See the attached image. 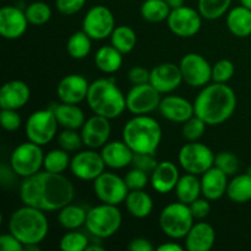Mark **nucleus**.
Instances as JSON below:
<instances>
[{
	"label": "nucleus",
	"instance_id": "f257e3e1",
	"mask_svg": "<svg viewBox=\"0 0 251 251\" xmlns=\"http://www.w3.org/2000/svg\"><path fill=\"white\" fill-rule=\"evenodd\" d=\"M75 196L73 183L63 173L44 171L25 178L20 188L24 205L39 208L44 212L59 211L71 203Z\"/></svg>",
	"mask_w": 251,
	"mask_h": 251
},
{
	"label": "nucleus",
	"instance_id": "f03ea898",
	"mask_svg": "<svg viewBox=\"0 0 251 251\" xmlns=\"http://www.w3.org/2000/svg\"><path fill=\"white\" fill-rule=\"evenodd\" d=\"M237 95L226 83L206 85L194 100L195 115L210 126L223 124L235 112Z\"/></svg>",
	"mask_w": 251,
	"mask_h": 251
},
{
	"label": "nucleus",
	"instance_id": "7ed1b4c3",
	"mask_svg": "<svg viewBox=\"0 0 251 251\" xmlns=\"http://www.w3.org/2000/svg\"><path fill=\"white\" fill-rule=\"evenodd\" d=\"M86 100L95 114L110 120L120 117L126 109V95L118 87L114 78L102 77L91 82Z\"/></svg>",
	"mask_w": 251,
	"mask_h": 251
},
{
	"label": "nucleus",
	"instance_id": "20e7f679",
	"mask_svg": "<svg viewBox=\"0 0 251 251\" xmlns=\"http://www.w3.org/2000/svg\"><path fill=\"white\" fill-rule=\"evenodd\" d=\"M7 227L24 247L39 245L49 232V222L44 211L28 205H24L12 212Z\"/></svg>",
	"mask_w": 251,
	"mask_h": 251
},
{
	"label": "nucleus",
	"instance_id": "39448f33",
	"mask_svg": "<svg viewBox=\"0 0 251 251\" xmlns=\"http://www.w3.org/2000/svg\"><path fill=\"white\" fill-rule=\"evenodd\" d=\"M123 140L134 153H156L162 141V127L147 114L134 115L123 127Z\"/></svg>",
	"mask_w": 251,
	"mask_h": 251
},
{
	"label": "nucleus",
	"instance_id": "423d86ee",
	"mask_svg": "<svg viewBox=\"0 0 251 251\" xmlns=\"http://www.w3.org/2000/svg\"><path fill=\"white\" fill-rule=\"evenodd\" d=\"M122 223L123 215L118 206L102 202L87 211L85 226L95 238L107 239L120 229Z\"/></svg>",
	"mask_w": 251,
	"mask_h": 251
},
{
	"label": "nucleus",
	"instance_id": "0eeeda50",
	"mask_svg": "<svg viewBox=\"0 0 251 251\" xmlns=\"http://www.w3.org/2000/svg\"><path fill=\"white\" fill-rule=\"evenodd\" d=\"M194 216L186 203L173 202L167 205L159 215V227L171 239H183L194 226Z\"/></svg>",
	"mask_w": 251,
	"mask_h": 251
},
{
	"label": "nucleus",
	"instance_id": "6e6552de",
	"mask_svg": "<svg viewBox=\"0 0 251 251\" xmlns=\"http://www.w3.org/2000/svg\"><path fill=\"white\" fill-rule=\"evenodd\" d=\"M59 123L55 114L49 107L32 113L25 124V132L28 141L39 146H46L55 137Z\"/></svg>",
	"mask_w": 251,
	"mask_h": 251
},
{
	"label": "nucleus",
	"instance_id": "1a4fd4ad",
	"mask_svg": "<svg viewBox=\"0 0 251 251\" xmlns=\"http://www.w3.org/2000/svg\"><path fill=\"white\" fill-rule=\"evenodd\" d=\"M41 147L31 141L19 145L10 157L11 171L24 179L41 172L44 162V153Z\"/></svg>",
	"mask_w": 251,
	"mask_h": 251
},
{
	"label": "nucleus",
	"instance_id": "9d476101",
	"mask_svg": "<svg viewBox=\"0 0 251 251\" xmlns=\"http://www.w3.org/2000/svg\"><path fill=\"white\" fill-rule=\"evenodd\" d=\"M215 157L216 154L208 146L198 141H189L179 151L178 161L186 173L202 176L215 166Z\"/></svg>",
	"mask_w": 251,
	"mask_h": 251
},
{
	"label": "nucleus",
	"instance_id": "9b49d317",
	"mask_svg": "<svg viewBox=\"0 0 251 251\" xmlns=\"http://www.w3.org/2000/svg\"><path fill=\"white\" fill-rule=\"evenodd\" d=\"M93 191L100 202L118 206L125 202L130 190L124 178H120L114 173L103 172L93 180Z\"/></svg>",
	"mask_w": 251,
	"mask_h": 251
},
{
	"label": "nucleus",
	"instance_id": "f8f14e48",
	"mask_svg": "<svg viewBox=\"0 0 251 251\" xmlns=\"http://www.w3.org/2000/svg\"><path fill=\"white\" fill-rule=\"evenodd\" d=\"M115 28V19L110 9L104 5L92 6L82 20V29L93 39L103 41L110 37Z\"/></svg>",
	"mask_w": 251,
	"mask_h": 251
},
{
	"label": "nucleus",
	"instance_id": "ddd939ff",
	"mask_svg": "<svg viewBox=\"0 0 251 251\" xmlns=\"http://www.w3.org/2000/svg\"><path fill=\"white\" fill-rule=\"evenodd\" d=\"M184 82L190 87H205L212 80V66L201 54L188 53L179 63Z\"/></svg>",
	"mask_w": 251,
	"mask_h": 251
},
{
	"label": "nucleus",
	"instance_id": "4468645a",
	"mask_svg": "<svg viewBox=\"0 0 251 251\" xmlns=\"http://www.w3.org/2000/svg\"><path fill=\"white\" fill-rule=\"evenodd\" d=\"M202 19L199 10L184 5L172 10L167 19V24L172 33L180 38H190L199 33L202 26Z\"/></svg>",
	"mask_w": 251,
	"mask_h": 251
},
{
	"label": "nucleus",
	"instance_id": "2eb2a0df",
	"mask_svg": "<svg viewBox=\"0 0 251 251\" xmlns=\"http://www.w3.org/2000/svg\"><path fill=\"white\" fill-rule=\"evenodd\" d=\"M161 93L151 85H134L126 95V109L134 115H144L158 109Z\"/></svg>",
	"mask_w": 251,
	"mask_h": 251
},
{
	"label": "nucleus",
	"instance_id": "dca6fc26",
	"mask_svg": "<svg viewBox=\"0 0 251 251\" xmlns=\"http://www.w3.org/2000/svg\"><path fill=\"white\" fill-rule=\"evenodd\" d=\"M105 163L102 154L93 149L80 151L71 158L70 171L80 180L93 181L105 169Z\"/></svg>",
	"mask_w": 251,
	"mask_h": 251
},
{
	"label": "nucleus",
	"instance_id": "f3484780",
	"mask_svg": "<svg viewBox=\"0 0 251 251\" xmlns=\"http://www.w3.org/2000/svg\"><path fill=\"white\" fill-rule=\"evenodd\" d=\"M80 130L83 145L86 147L93 150L102 149L107 144L112 134L110 119L95 114L86 119L85 124Z\"/></svg>",
	"mask_w": 251,
	"mask_h": 251
},
{
	"label": "nucleus",
	"instance_id": "a211bd4d",
	"mask_svg": "<svg viewBox=\"0 0 251 251\" xmlns=\"http://www.w3.org/2000/svg\"><path fill=\"white\" fill-rule=\"evenodd\" d=\"M26 14L20 7L4 6L0 10V34L2 38L14 41L25 34L28 27Z\"/></svg>",
	"mask_w": 251,
	"mask_h": 251
},
{
	"label": "nucleus",
	"instance_id": "6ab92c4d",
	"mask_svg": "<svg viewBox=\"0 0 251 251\" xmlns=\"http://www.w3.org/2000/svg\"><path fill=\"white\" fill-rule=\"evenodd\" d=\"M183 75L179 65L174 63H162L151 70L150 83L159 93H169L180 86Z\"/></svg>",
	"mask_w": 251,
	"mask_h": 251
},
{
	"label": "nucleus",
	"instance_id": "aec40b11",
	"mask_svg": "<svg viewBox=\"0 0 251 251\" xmlns=\"http://www.w3.org/2000/svg\"><path fill=\"white\" fill-rule=\"evenodd\" d=\"M90 83L82 75L71 74L60 80L56 87V95L60 102L78 104L87 98Z\"/></svg>",
	"mask_w": 251,
	"mask_h": 251
},
{
	"label": "nucleus",
	"instance_id": "412c9836",
	"mask_svg": "<svg viewBox=\"0 0 251 251\" xmlns=\"http://www.w3.org/2000/svg\"><path fill=\"white\" fill-rule=\"evenodd\" d=\"M31 90L21 80H11L4 83L0 90V107L1 109L19 110L28 103Z\"/></svg>",
	"mask_w": 251,
	"mask_h": 251
},
{
	"label": "nucleus",
	"instance_id": "4be33fe9",
	"mask_svg": "<svg viewBox=\"0 0 251 251\" xmlns=\"http://www.w3.org/2000/svg\"><path fill=\"white\" fill-rule=\"evenodd\" d=\"M162 117L173 123H184L195 115L194 103L180 96H167L162 98L158 107Z\"/></svg>",
	"mask_w": 251,
	"mask_h": 251
},
{
	"label": "nucleus",
	"instance_id": "5701e85b",
	"mask_svg": "<svg viewBox=\"0 0 251 251\" xmlns=\"http://www.w3.org/2000/svg\"><path fill=\"white\" fill-rule=\"evenodd\" d=\"M180 174L176 163L171 161L159 162L151 173V185L157 193L168 194L176 189Z\"/></svg>",
	"mask_w": 251,
	"mask_h": 251
},
{
	"label": "nucleus",
	"instance_id": "b1692460",
	"mask_svg": "<svg viewBox=\"0 0 251 251\" xmlns=\"http://www.w3.org/2000/svg\"><path fill=\"white\" fill-rule=\"evenodd\" d=\"M201 194L210 201L220 200L227 194L228 176L213 166L201 176Z\"/></svg>",
	"mask_w": 251,
	"mask_h": 251
},
{
	"label": "nucleus",
	"instance_id": "393cba45",
	"mask_svg": "<svg viewBox=\"0 0 251 251\" xmlns=\"http://www.w3.org/2000/svg\"><path fill=\"white\" fill-rule=\"evenodd\" d=\"M100 154L105 166L112 169H123L130 166L134 157V151L125 141H108L100 150Z\"/></svg>",
	"mask_w": 251,
	"mask_h": 251
},
{
	"label": "nucleus",
	"instance_id": "a878e982",
	"mask_svg": "<svg viewBox=\"0 0 251 251\" xmlns=\"http://www.w3.org/2000/svg\"><path fill=\"white\" fill-rule=\"evenodd\" d=\"M216 242V232L210 223L199 222L191 227L185 237L189 251H210Z\"/></svg>",
	"mask_w": 251,
	"mask_h": 251
},
{
	"label": "nucleus",
	"instance_id": "bb28decb",
	"mask_svg": "<svg viewBox=\"0 0 251 251\" xmlns=\"http://www.w3.org/2000/svg\"><path fill=\"white\" fill-rule=\"evenodd\" d=\"M50 108L55 114L59 125L64 129L78 130L85 124V113L77 104L60 102L54 103L53 105H50Z\"/></svg>",
	"mask_w": 251,
	"mask_h": 251
},
{
	"label": "nucleus",
	"instance_id": "cd10ccee",
	"mask_svg": "<svg viewBox=\"0 0 251 251\" xmlns=\"http://www.w3.org/2000/svg\"><path fill=\"white\" fill-rule=\"evenodd\" d=\"M227 26L230 33L238 38L251 36V10L240 4L227 14Z\"/></svg>",
	"mask_w": 251,
	"mask_h": 251
},
{
	"label": "nucleus",
	"instance_id": "c85d7f7f",
	"mask_svg": "<svg viewBox=\"0 0 251 251\" xmlns=\"http://www.w3.org/2000/svg\"><path fill=\"white\" fill-rule=\"evenodd\" d=\"M125 206L132 217L146 218L153 210V200L145 190H131L125 199Z\"/></svg>",
	"mask_w": 251,
	"mask_h": 251
},
{
	"label": "nucleus",
	"instance_id": "c756f323",
	"mask_svg": "<svg viewBox=\"0 0 251 251\" xmlns=\"http://www.w3.org/2000/svg\"><path fill=\"white\" fill-rule=\"evenodd\" d=\"M123 55L117 48L110 46H103L96 51L95 65L98 70L104 74H114L122 68Z\"/></svg>",
	"mask_w": 251,
	"mask_h": 251
},
{
	"label": "nucleus",
	"instance_id": "7c9ffc66",
	"mask_svg": "<svg viewBox=\"0 0 251 251\" xmlns=\"http://www.w3.org/2000/svg\"><path fill=\"white\" fill-rule=\"evenodd\" d=\"M174 191H176L178 201L190 205L196 199L200 198V195H202L201 194V180L195 174L186 173L179 178Z\"/></svg>",
	"mask_w": 251,
	"mask_h": 251
},
{
	"label": "nucleus",
	"instance_id": "2f4dec72",
	"mask_svg": "<svg viewBox=\"0 0 251 251\" xmlns=\"http://www.w3.org/2000/svg\"><path fill=\"white\" fill-rule=\"evenodd\" d=\"M87 218V210L82 206L68 203L59 210L58 222L63 228L68 230H75L85 226Z\"/></svg>",
	"mask_w": 251,
	"mask_h": 251
},
{
	"label": "nucleus",
	"instance_id": "473e14b6",
	"mask_svg": "<svg viewBox=\"0 0 251 251\" xmlns=\"http://www.w3.org/2000/svg\"><path fill=\"white\" fill-rule=\"evenodd\" d=\"M227 196L235 203H247L251 200V174L235 176L228 183Z\"/></svg>",
	"mask_w": 251,
	"mask_h": 251
},
{
	"label": "nucleus",
	"instance_id": "72a5a7b5",
	"mask_svg": "<svg viewBox=\"0 0 251 251\" xmlns=\"http://www.w3.org/2000/svg\"><path fill=\"white\" fill-rule=\"evenodd\" d=\"M137 43L136 32L129 26L120 25L115 26L114 31L110 34V44L122 54H129Z\"/></svg>",
	"mask_w": 251,
	"mask_h": 251
},
{
	"label": "nucleus",
	"instance_id": "f704fd0d",
	"mask_svg": "<svg viewBox=\"0 0 251 251\" xmlns=\"http://www.w3.org/2000/svg\"><path fill=\"white\" fill-rule=\"evenodd\" d=\"M92 41L93 39L86 33L83 29L81 31L74 32L68 39L66 43V50H68L69 55L76 60H81L85 59L88 54L91 53L92 49Z\"/></svg>",
	"mask_w": 251,
	"mask_h": 251
},
{
	"label": "nucleus",
	"instance_id": "c9c22d12",
	"mask_svg": "<svg viewBox=\"0 0 251 251\" xmlns=\"http://www.w3.org/2000/svg\"><path fill=\"white\" fill-rule=\"evenodd\" d=\"M140 11L145 21L158 24L168 19L172 9L167 4L166 0H145Z\"/></svg>",
	"mask_w": 251,
	"mask_h": 251
},
{
	"label": "nucleus",
	"instance_id": "e433bc0d",
	"mask_svg": "<svg viewBox=\"0 0 251 251\" xmlns=\"http://www.w3.org/2000/svg\"><path fill=\"white\" fill-rule=\"evenodd\" d=\"M71 158L69 152L63 149H54L44 154L43 168L51 173H64L68 168H70Z\"/></svg>",
	"mask_w": 251,
	"mask_h": 251
},
{
	"label": "nucleus",
	"instance_id": "4c0bfd02",
	"mask_svg": "<svg viewBox=\"0 0 251 251\" xmlns=\"http://www.w3.org/2000/svg\"><path fill=\"white\" fill-rule=\"evenodd\" d=\"M230 4L232 0H199L198 10L203 19L213 21L229 11Z\"/></svg>",
	"mask_w": 251,
	"mask_h": 251
},
{
	"label": "nucleus",
	"instance_id": "58836bf2",
	"mask_svg": "<svg viewBox=\"0 0 251 251\" xmlns=\"http://www.w3.org/2000/svg\"><path fill=\"white\" fill-rule=\"evenodd\" d=\"M25 14L29 24L33 26H42L50 20L51 9L47 2L33 1L27 5Z\"/></svg>",
	"mask_w": 251,
	"mask_h": 251
},
{
	"label": "nucleus",
	"instance_id": "ea45409f",
	"mask_svg": "<svg viewBox=\"0 0 251 251\" xmlns=\"http://www.w3.org/2000/svg\"><path fill=\"white\" fill-rule=\"evenodd\" d=\"M90 239L77 229L69 230L60 239V249L64 251H86Z\"/></svg>",
	"mask_w": 251,
	"mask_h": 251
},
{
	"label": "nucleus",
	"instance_id": "a19ab883",
	"mask_svg": "<svg viewBox=\"0 0 251 251\" xmlns=\"http://www.w3.org/2000/svg\"><path fill=\"white\" fill-rule=\"evenodd\" d=\"M206 126H207V124L200 117L193 115L190 119L184 123L181 134L186 141H198L205 134Z\"/></svg>",
	"mask_w": 251,
	"mask_h": 251
},
{
	"label": "nucleus",
	"instance_id": "79ce46f5",
	"mask_svg": "<svg viewBox=\"0 0 251 251\" xmlns=\"http://www.w3.org/2000/svg\"><path fill=\"white\" fill-rule=\"evenodd\" d=\"M239 164V158L233 152L222 151L215 157V167L221 169L228 176H233L238 173Z\"/></svg>",
	"mask_w": 251,
	"mask_h": 251
},
{
	"label": "nucleus",
	"instance_id": "37998d69",
	"mask_svg": "<svg viewBox=\"0 0 251 251\" xmlns=\"http://www.w3.org/2000/svg\"><path fill=\"white\" fill-rule=\"evenodd\" d=\"M59 147L68 152H76L83 146L82 136L77 130L65 129L58 136Z\"/></svg>",
	"mask_w": 251,
	"mask_h": 251
},
{
	"label": "nucleus",
	"instance_id": "c03bdc74",
	"mask_svg": "<svg viewBox=\"0 0 251 251\" xmlns=\"http://www.w3.org/2000/svg\"><path fill=\"white\" fill-rule=\"evenodd\" d=\"M235 66L228 59L218 60L212 66V81L218 83H227L234 76Z\"/></svg>",
	"mask_w": 251,
	"mask_h": 251
},
{
	"label": "nucleus",
	"instance_id": "a18cd8bd",
	"mask_svg": "<svg viewBox=\"0 0 251 251\" xmlns=\"http://www.w3.org/2000/svg\"><path fill=\"white\" fill-rule=\"evenodd\" d=\"M129 190H144L149 183V173L139 168L130 169L124 178Z\"/></svg>",
	"mask_w": 251,
	"mask_h": 251
},
{
	"label": "nucleus",
	"instance_id": "49530a36",
	"mask_svg": "<svg viewBox=\"0 0 251 251\" xmlns=\"http://www.w3.org/2000/svg\"><path fill=\"white\" fill-rule=\"evenodd\" d=\"M159 162H157L154 153H134L131 166L146 173H152Z\"/></svg>",
	"mask_w": 251,
	"mask_h": 251
},
{
	"label": "nucleus",
	"instance_id": "de8ad7c7",
	"mask_svg": "<svg viewBox=\"0 0 251 251\" xmlns=\"http://www.w3.org/2000/svg\"><path fill=\"white\" fill-rule=\"evenodd\" d=\"M0 122H1V126L6 131H16L22 124L21 117L15 109H1Z\"/></svg>",
	"mask_w": 251,
	"mask_h": 251
},
{
	"label": "nucleus",
	"instance_id": "09e8293b",
	"mask_svg": "<svg viewBox=\"0 0 251 251\" xmlns=\"http://www.w3.org/2000/svg\"><path fill=\"white\" fill-rule=\"evenodd\" d=\"M87 0H55V7L60 14L71 16L83 9Z\"/></svg>",
	"mask_w": 251,
	"mask_h": 251
},
{
	"label": "nucleus",
	"instance_id": "8fccbe9b",
	"mask_svg": "<svg viewBox=\"0 0 251 251\" xmlns=\"http://www.w3.org/2000/svg\"><path fill=\"white\" fill-rule=\"evenodd\" d=\"M189 207H190V211L195 220H203V218L207 217L211 212L210 200H207L206 198L196 199L194 202H191L190 205H189Z\"/></svg>",
	"mask_w": 251,
	"mask_h": 251
},
{
	"label": "nucleus",
	"instance_id": "3c124183",
	"mask_svg": "<svg viewBox=\"0 0 251 251\" xmlns=\"http://www.w3.org/2000/svg\"><path fill=\"white\" fill-rule=\"evenodd\" d=\"M129 81L132 85H144V83L150 82L151 77V70H147L144 66H134L129 70L127 74Z\"/></svg>",
	"mask_w": 251,
	"mask_h": 251
},
{
	"label": "nucleus",
	"instance_id": "603ef678",
	"mask_svg": "<svg viewBox=\"0 0 251 251\" xmlns=\"http://www.w3.org/2000/svg\"><path fill=\"white\" fill-rule=\"evenodd\" d=\"M0 249L1 251H24V244L12 233H9L0 237Z\"/></svg>",
	"mask_w": 251,
	"mask_h": 251
},
{
	"label": "nucleus",
	"instance_id": "864d4df0",
	"mask_svg": "<svg viewBox=\"0 0 251 251\" xmlns=\"http://www.w3.org/2000/svg\"><path fill=\"white\" fill-rule=\"evenodd\" d=\"M127 249L131 251H153L154 247L147 238L137 237L130 240Z\"/></svg>",
	"mask_w": 251,
	"mask_h": 251
},
{
	"label": "nucleus",
	"instance_id": "5fc2aeb1",
	"mask_svg": "<svg viewBox=\"0 0 251 251\" xmlns=\"http://www.w3.org/2000/svg\"><path fill=\"white\" fill-rule=\"evenodd\" d=\"M157 250L158 251H183L184 248L176 242H168L159 245V247L157 248Z\"/></svg>",
	"mask_w": 251,
	"mask_h": 251
},
{
	"label": "nucleus",
	"instance_id": "6e6d98bb",
	"mask_svg": "<svg viewBox=\"0 0 251 251\" xmlns=\"http://www.w3.org/2000/svg\"><path fill=\"white\" fill-rule=\"evenodd\" d=\"M86 251H104V247L100 245V240L98 242H90Z\"/></svg>",
	"mask_w": 251,
	"mask_h": 251
},
{
	"label": "nucleus",
	"instance_id": "4d7b16f0",
	"mask_svg": "<svg viewBox=\"0 0 251 251\" xmlns=\"http://www.w3.org/2000/svg\"><path fill=\"white\" fill-rule=\"evenodd\" d=\"M166 1H167V4L169 5V7L173 10V9H178V7H180V6H184V2H185V0H166Z\"/></svg>",
	"mask_w": 251,
	"mask_h": 251
},
{
	"label": "nucleus",
	"instance_id": "13d9d810",
	"mask_svg": "<svg viewBox=\"0 0 251 251\" xmlns=\"http://www.w3.org/2000/svg\"><path fill=\"white\" fill-rule=\"evenodd\" d=\"M240 4L251 10V0H240Z\"/></svg>",
	"mask_w": 251,
	"mask_h": 251
},
{
	"label": "nucleus",
	"instance_id": "bf43d9fd",
	"mask_svg": "<svg viewBox=\"0 0 251 251\" xmlns=\"http://www.w3.org/2000/svg\"><path fill=\"white\" fill-rule=\"evenodd\" d=\"M247 173H249V174H251V167H249V168H248V172Z\"/></svg>",
	"mask_w": 251,
	"mask_h": 251
}]
</instances>
